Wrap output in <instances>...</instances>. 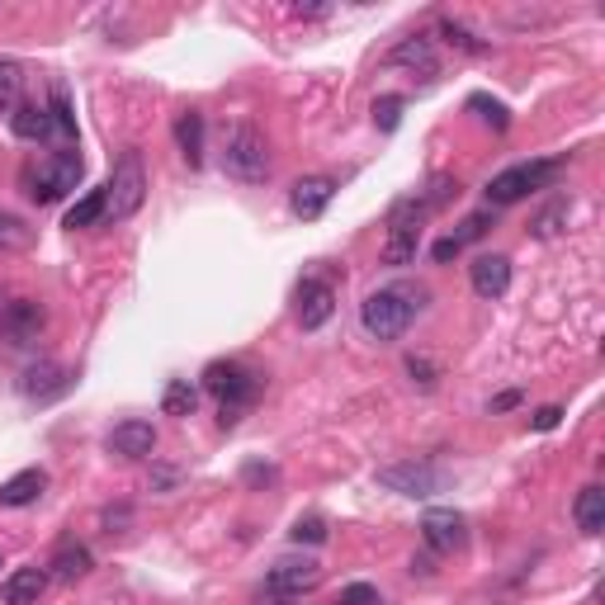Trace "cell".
<instances>
[{
  "instance_id": "1",
  "label": "cell",
  "mask_w": 605,
  "mask_h": 605,
  "mask_svg": "<svg viewBox=\"0 0 605 605\" xmlns=\"http://www.w3.org/2000/svg\"><path fill=\"white\" fill-rule=\"evenodd\" d=\"M204 388L222 402V412H218L222 426H237L241 412H247V407H255V398L265 392V374L247 369L241 359H214V365L204 369Z\"/></svg>"
},
{
  "instance_id": "2",
  "label": "cell",
  "mask_w": 605,
  "mask_h": 605,
  "mask_svg": "<svg viewBox=\"0 0 605 605\" xmlns=\"http://www.w3.org/2000/svg\"><path fill=\"white\" fill-rule=\"evenodd\" d=\"M421 298H426L421 289H378L359 302V322H365V331L374 341H398L402 331L412 327Z\"/></svg>"
},
{
  "instance_id": "3",
  "label": "cell",
  "mask_w": 605,
  "mask_h": 605,
  "mask_svg": "<svg viewBox=\"0 0 605 605\" xmlns=\"http://www.w3.org/2000/svg\"><path fill=\"white\" fill-rule=\"evenodd\" d=\"M222 171L241 185H265L270 180V142L255 124H232L222 138Z\"/></svg>"
},
{
  "instance_id": "4",
  "label": "cell",
  "mask_w": 605,
  "mask_h": 605,
  "mask_svg": "<svg viewBox=\"0 0 605 605\" xmlns=\"http://www.w3.org/2000/svg\"><path fill=\"white\" fill-rule=\"evenodd\" d=\"M81 157H76V151H48V157H43L38 165H28L24 171V194L34 204H57V199H67V194L81 185Z\"/></svg>"
},
{
  "instance_id": "5",
  "label": "cell",
  "mask_w": 605,
  "mask_h": 605,
  "mask_svg": "<svg viewBox=\"0 0 605 605\" xmlns=\"http://www.w3.org/2000/svg\"><path fill=\"white\" fill-rule=\"evenodd\" d=\"M426 218H431V208L421 204V199L392 204V214H388V237H384V265L402 270V265L416 261L421 237H426Z\"/></svg>"
},
{
  "instance_id": "6",
  "label": "cell",
  "mask_w": 605,
  "mask_h": 605,
  "mask_svg": "<svg viewBox=\"0 0 605 605\" xmlns=\"http://www.w3.org/2000/svg\"><path fill=\"white\" fill-rule=\"evenodd\" d=\"M374 478H378V488H388V492H398V496H412V502H426V496L449 488V473H445L441 464H431V459L388 464V468H378Z\"/></svg>"
},
{
  "instance_id": "7",
  "label": "cell",
  "mask_w": 605,
  "mask_h": 605,
  "mask_svg": "<svg viewBox=\"0 0 605 605\" xmlns=\"http://www.w3.org/2000/svg\"><path fill=\"white\" fill-rule=\"evenodd\" d=\"M553 175H558V161H521V165H506L502 175L488 180V204H496V208L521 204V199H529L535 190L549 185Z\"/></svg>"
},
{
  "instance_id": "8",
  "label": "cell",
  "mask_w": 605,
  "mask_h": 605,
  "mask_svg": "<svg viewBox=\"0 0 605 605\" xmlns=\"http://www.w3.org/2000/svg\"><path fill=\"white\" fill-rule=\"evenodd\" d=\"M104 199H110V214L114 222L133 218L147 199V171H142V157L138 151H124V157L114 161V175H110V190H104Z\"/></svg>"
},
{
  "instance_id": "9",
  "label": "cell",
  "mask_w": 605,
  "mask_h": 605,
  "mask_svg": "<svg viewBox=\"0 0 605 605\" xmlns=\"http://www.w3.org/2000/svg\"><path fill=\"white\" fill-rule=\"evenodd\" d=\"M421 539H426L431 553H459V549H468V521L449 506H431L426 516H421Z\"/></svg>"
},
{
  "instance_id": "10",
  "label": "cell",
  "mask_w": 605,
  "mask_h": 605,
  "mask_svg": "<svg viewBox=\"0 0 605 605\" xmlns=\"http://www.w3.org/2000/svg\"><path fill=\"white\" fill-rule=\"evenodd\" d=\"M294 302H298V308H294L298 312V327L302 331H317L322 322H331V312H336V289H331L327 279H302Z\"/></svg>"
},
{
  "instance_id": "11",
  "label": "cell",
  "mask_w": 605,
  "mask_h": 605,
  "mask_svg": "<svg viewBox=\"0 0 605 605\" xmlns=\"http://www.w3.org/2000/svg\"><path fill=\"white\" fill-rule=\"evenodd\" d=\"M317 582H322V563L317 558H279L270 568V592H279V596H302Z\"/></svg>"
},
{
  "instance_id": "12",
  "label": "cell",
  "mask_w": 605,
  "mask_h": 605,
  "mask_svg": "<svg viewBox=\"0 0 605 605\" xmlns=\"http://www.w3.org/2000/svg\"><path fill=\"white\" fill-rule=\"evenodd\" d=\"M71 392V369H62L57 359H38V365L24 369V398L34 402H57Z\"/></svg>"
},
{
  "instance_id": "13",
  "label": "cell",
  "mask_w": 605,
  "mask_h": 605,
  "mask_svg": "<svg viewBox=\"0 0 605 605\" xmlns=\"http://www.w3.org/2000/svg\"><path fill=\"white\" fill-rule=\"evenodd\" d=\"M331 194H336V180L331 175H302L294 180V190H289V204H294V214L298 218H322L327 214V204H331Z\"/></svg>"
},
{
  "instance_id": "14",
  "label": "cell",
  "mask_w": 605,
  "mask_h": 605,
  "mask_svg": "<svg viewBox=\"0 0 605 605\" xmlns=\"http://www.w3.org/2000/svg\"><path fill=\"white\" fill-rule=\"evenodd\" d=\"M468 279H473V294L478 298H502L511 289V261L506 255H478L473 265H468Z\"/></svg>"
},
{
  "instance_id": "15",
  "label": "cell",
  "mask_w": 605,
  "mask_h": 605,
  "mask_svg": "<svg viewBox=\"0 0 605 605\" xmlns=\"http://www.w3.org/2000/svg\"><path fill=\"white\" fill-rule=\"evenodd\" d=\"M388 67H407V71L435 76V71H441V53H435V43L426 34H412V38H402L398 48L388 53Z\"/></svg>"
},
{
  "instance_id": "16",
  "label": "cell",
  "mask_w": 605,
  "mask_h": 605,
  "mask_svg": "<svg viewBox=\"0 0 605 605\" xmlns=\"http://www.w3.org/2000/svg\"><path fill=\"white\" fill-rule=\"evenodd\" d=\"M43 322H48V317H43L38 302L20 298V302H10V308H5V317H0V331H5L14 345H28V341H38Z\"/></svg>"
},
{
  "instance_id": "17",
  "label": "cell",
  "mask_w": 605,
  "mask_h": 605,
  "mask_svg": "<svg viewBox=\"0 0 605 605\" xmlns=\"http://www.w3.org/2000/svg\"><path fill=\"white\" fill-rule=\"evenodd\" d=\"M157 449V426L151 421H124V426L110 431V454H124V459H147Z\"/></svg>"
},
{
  "instance_id": "18",
  "label": "cell",
  "mask_w": 605,
  "mask_h": 605,
  "mask_svg": "<svg viewBox=\"0 0 605 605\" xmlns=\"http://www.w3.org/2000/svg\"><path fill=\"white\" fill-rule=\"evenodd\" d=\"M10 128H14V138H24V142H53L57 138L48 104H20V110L10 114Z\"/></svg>"
},
{
  "instance_id": "19",
  "label": "cell",
  "mask_w": 605,
  "mask_h": 605,
  "mask_svg": "<svg viewBox=\"0 0 605 605\" xmlns=\"http://www.w3.org/2000/svg\"><path fill=\"white\" fill-rule=\"evenodd\" d=\"M43 592H48V568H14L0 586L5 605H38Z\"/></svg>"
},
{
  "instance_id": "20",
  "label": "cell",
  "mask_w": 605,
  "mask_h": 605,
  "mask_svg": "<svg viewBox=\"0 0 605 605\" xmlns=\"http://www.w3.org/2000/svg\"><path fill=\"white\" fill-rule=\"evenodd\" d=\"M43 488H48V473H43V468H24V473H14L10 482H0V506H34Z\"/></svg>"
},
{
  "instance_id": "21",
  "label": "cell",
  "mask_w": 605,
  "mask_h": 605,
  "mask_svg": "<svg viewBox=\"0 0 605 605\" xmlns=\"http://www.w3.org/2000/svg\"><path fill=\"white\" fill-rule=\"evenodd\" d=\"M175 147H180V157H185L190 171H199V165H204V118L199 114H180L175 118Z\"/></svg>"
},
{
  "instance_id": "22",
  "label": "cell",
  "mask_w": 605,
  "mask_h": 605,
  "mask_svg": "<svg viewBox=\"0 0 605 605\" xmlns=\"http://www.w3.org/2000/svg\"><path fill=\"white\" fill-rule=\"evenodd\" d=\"M572 521H578L582 535H601L605 529V488H582L578 502H572Z\"/></svg>"
},
{
  "instance_id": "23",
  "label": "cell",
  "mask_w": 605,
  "mask_h": 605,
  "mask_svg": "<svg viewBox=\"0 0 605 605\" xmlns=\"http://www.w3.org/2000/svg\"><path fill=\"white\" fill-rule=\"evenodd\" d=\"M104 214H110V199H104V190H90V194H81L71 208H67V218H62V227H71V232H81V227H95Z\"/></svg>"
},
{
  "instance_id": "24",
  "label": "cell",
  "mask_w": 605,
  "mask_h": 605,
  "mask_svg": "<svg viewBox=\"0 0 605 605\" xmlns=\"http://www.w3.org/2000/svg\"><path fill=\"white\" fill-rule=\"evenodd\" d=\"M24 104V67L14 57H0V114H14Z\"/></svg>"
},
{
  "instance_id": "25",
  "label": "cell",
  "mask_w": 605,
  "mask_h": 605,
  "mask_svg": "<svg viewBox=\"0 0 605 605\" xmlns=\"http://www.w3.org/2000/svg\"><path fill=\"white\" fill-rule=\"evenodd\" d=\"M53 578H62V582H76V578H85V572H90V549H85V544H62V549H57L53 553Z\"/></svg>"
},
{
  "instance_id": "26",
  "label": "cell",
  "mask_w": 605,
  "mask_h": 605,
  "mask_svg": "<svg viewBox=\"0 0 605 605\" xmlns=\"http://www.w3.org/2000/svg\"><path fill=\"white\" fill-rule=\"evenodd\" d=\"M194 407H199V388H194L190 378H171L161 392V412L165 416H194Z\"/></svg>"
},
{
  "instance_id": "27",
  "label": "cell",
  "mask_w": 605,
  "mask_h": 605,
  "mask_svg": "<svg viewBox=\"0 0 605 605\" xmlns=\"http://www.w3.org/2000/svg\"><path fill=\"white\" fill-rule=\"evenodd\" d=\"M34 247V227H28L20 214H5L0 208V255H14V251H28Z\"/></svg>"
},
{
  "instance_id": "28",
  "label": "cell",
  "mask_w": 605,
  "mask_h": 605,
  "mask_svg": "<svg viewBox=\"0 0 605 605\" xmlns=\"http://www.w3.org/2000/svg\"><path fill=\"white\" fill-rule=\"evenodd\" d=\"M48 110H53V128H57V138H62V142H71V138H76V118H71L67 90H57V95H53V104H48Z\"/></svg>"
},
{
  "instance_id": "29",
  "label": "cell",
  "mask_w": 605,
  "mask_h": 605,
  "mask_svg": "<svg viewBox=\"0 0 605 605\" xmlns=\"http://www.w3.org/2000/svg\"><path fill=\"white\" fill-rule=\"evenodd\" d=\"M468 104H473V110H478L482 118H488V124H492L496 133H506V128H511V114H506V104H502V100H488V95H473V100H468Z\"/></svg>"
},
{
  "instance_id": "30",
  "label": "cell",
  "mask_w": 605,
  "mask_h": 605,
  "mask_svg": "<svg viewBox=\"0 0 605 605\" xmlns=\"http://www.w3.org/2000/svg\"><path fill=\"white\" fill-rule=\"evenodd\" d=\"M289 535H294V544H327V521L322 516H298Z\"/></svg>"
},
{
  "instance_id": "31",
  "label": "cell",
  "mask_w": 605,
  "mask_h": 605,
  "mask_svg": "<svg viewBox=\"0 0 605 605\" xmlns=\"http://www.w3.org/2000/svg\"><path fill=\"white\" fill-rule=\"evenodd\" d=\"M374 124L384 128V133L398 128V124H402V95H384V100H378V104H374Z\"/></svg>"
},
{
  "instance_id": "32",
  "label": "cell",
  "mask_w": 605,
  "mask_h": 605,
  "mask_svg": "<svg viewBox=\"0 0 605 605\" xmlns=\"http://www.w3.org/2000/svg\"><path fill=\"white\" fill-rule=\"evenodd\" d=\"M441 28H445V38L454 43V48H464V53H488V43H478V38L468 34L464 24H454V20H441Z\"/></svg>"
},
{
  "instance_id": "33",
  "label": "cell",
  "mask_w": 605,
  "mask_h": 605,
  "mask_svg": "<svg viewBox=\"0 0 605 605\" xmlns=\"http://www.w3.org/2000/svg\"><path fill=\"white\" fill-rule=\"evenodd\" d=\"M558 222H568V204H553V208H544V214L529 222V232L535 237H553L558 232Z\"/></svg>"
},
{
  "instance_id": "34",
  "label": "cell",
  "mask_w": 605,
  "mask_h": 605,
  "mask_svg": "<svg viewBox=\"0 0 605 605\" xmlns=\"http://www.w3.org/2000/svg\"><path fill=\"white\" fill-rule=\"evenodd\" d=\"M488 227H492V214H468L459 222V232H454V241H459V247H468V241H478L482 232H488Z\"/></svg>"
},
{
  "instance_id": "35",
  "label": "cell",
  "mask_w": 605,
  "mask_h": 605,
  "mask_svg": "<svg viewBox=\"0 0 605 605\" xmlns=\"http://www.w3.org/2000/svg\"><path fill=\"white\" fill-rule=\"evenodd\" d=\"M341 605H378V586H369V582H351L341 592Z\"/></svg>"
},
{
  "instance_id": "36",
  "label": "cell",
  "mask_w": 605,
  "mask_h": 605,
  "mask_svg": "<svg viewBox=\"0 0 605 605\" xmlns=\"http://www.w3.org/2000/svg\"><path fill=\"white\" fill-rule=\"evenodd\" d=\"M407 374H412L416 384H426V388L435 384V365H431V359H416V355H412V359H407Z\"/></svg>"
},
{
  "instance_id": "37",
  "label": "cell",
  "mask_w": 605,
  "mask_h": 605,
  "mask_svg": "<svg viewBox=\"0 0 605 605\" xmlns=\"http://www.w3.org/2000/svg\"><path fill=\"white\" fill-rule=\"evenodd\" d=\"M558 421H563V407H544V412H535V431H553Z\"/></svg>"
},
{
  "instance_id": "38",
  "label": "cell",
  "mask_w": 605,
  "mask_h": 605,
  "mask_svg": "<svg viewBox=\"0 0 605 605\" xmlns=\"http://www.w3.org/2000/svg\"><path fill=\"white\" fill-rule=\"evenodd\" d=\"M459 251H464V247H459V241H454V237H441V241H435V261H441V265H445V261H454V255H459Z\"/></svg>"
},
{
  "instance_id": "39",
  "label": "cell",
  "mask_w": 605,
  "mask_h": 605,
  "mask_svg": "<svg viewBox=\"0 0 605 605\" xmlns=\"http://www.w3.org/2000/svg\"><path fill=\"white\" fill-rule=\"evenodd\" d=\"M247 478H251V482H275V468H265V464H247Z\"/></svg>"
},
{
  "instance_id": "40",
  "label": "cell",
  "mask_w": 605,
  "mask_h": 605,
  "mask_svg": "<svg viewBox=\"0 0 605 605\" xmlns=\"http://www.w3.org/2000/svg\"><path fill=\"white\" fill-rule=\"evenodd\" d=\"M511 407H521V392H502V398H492V412H511Z\"/></svg>"
},
{
  "instance_id": "41",
  "label": "cell",
  "mask_w": 605,
  "mask_h": 605,
  "mask_svg": "<svg viewBox=\"0 0 605 605\" xmlns=\"http://www.w3.org/2000/svg\"><path fill=\"white\" fill-rule=\"evenodd\" d=\"M294 14H298V20H322V5H294Z\"/></svg>"
},
{
  "instance_id": "42",
  "label": "cell",
  "mask_w": 605,
  "mask_h": 605,
  "mask_svg": "<svg viewBox=\"0 0 605 605\" xmlns=\"http://www.w3.org/2000/svg\"><path fill=\"white\" fill-rule=\"evenodd\" d=\"M284 601H289V596H279V592H261V596H255V605H284Z\"/></svg>"
}]
</instances>
